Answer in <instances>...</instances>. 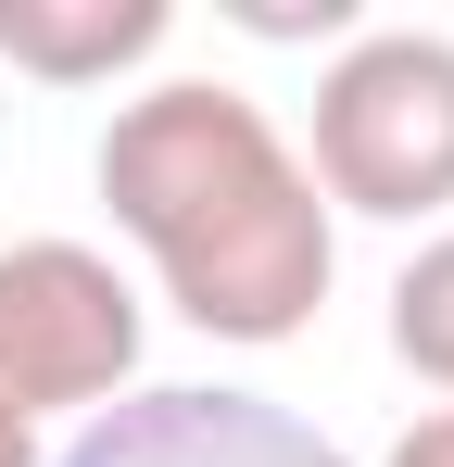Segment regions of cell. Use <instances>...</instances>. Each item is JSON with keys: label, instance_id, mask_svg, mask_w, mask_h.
Segmentation results:
<instances>
[{"label": "cell", "instance_id": "obj_1", "mask_svg": "<svg viewBox=\"0 0 454 467\" xmlns=\"http://www.w3.org/2000/svg\"><path fill=\"white\" fill-rule=\"evenodd\" d=\"M101 202L164 265V304L202 341H291L328 304V202L303 152L240 88H151L101 127Z\"/></svg>", "mask_w": 454, "mask_h": 467}, {"label": "cell", "instance_id": "obj_2", "mask_svg": "<svg viewBox=\"0 0 454 467\" xmlns=\"http://www.w3.org/2000/svg\"><path fill=\"white\" fill-rule=\"evenodd\" d=\"M354 215H442L454 202V38H354L315 88V164Z\"/></svg>", "mask_w": 454, "mask_h": 467}, {"label": "cell", "instance_id": "obj_3", "mask_svg": "<svg viewBox=\"0 0 454 467\" xmlns=\"http://www.w3.org/2000/svg\"><path fill=\"white\" fill-rule=\"evenodd\" d=\"M139 367V291L88 240H13L0 253V417L38 404H114Z\"/></svg>", "mask_w": 454, "mask_h": 467}, {"label": "cell", "instance_id": "obj_4", "mask_svg": "<svg viewBox=\"0 0 454 467\" xmlns=\"http://www.w3.org/2000/svg\"><path fill=\"white\" fill-rule=\"evenodd\" d=\"M64 467H354V455L253 391H139V404H101L64 442Z\"/></svg>", "mask_w": 454, "mask_h": 467}, {"label": "cell", "instance_id": "obj_5", "mask_svg": "<svg viewBox=\"0 0 454 467\" xmlns=\"http://www.w3.org/2000/svg\"><path fill=\"white\" fill-rule=\"evenodd\" d=\"M0 51L51 88H88L114 64H139V51H164V0H13Z\"/></svg>", "mask_w": 454, "mask_h": 467}, {"label": "cell", "instance_id": "obj_6", "mask_svg": "<svg viewBox=\"0 0 454 467\" xmlns=\"http://www.w3.org/2000/svg\"><path fill=\"white\" fill-rule=\"evenodd\" d=\"M391 354L429 391H454V240H429V253L391 278Z\"/></svg>", "mask_w": 454, "mask_h": 467}, {"label": "cell", "instance_id": "obj_7", "mask_svg": "<svg viewBox=\"0 0 454 467\" xmlns=\"http://www.w3.org/2000/svg\"><path fill=\"white\" fill-rule=\"evenodd\" d=\"M391 467H454V404H442V417H417V430L391 442Z\"/></svg>", "mask_w": 454, "mask_h": 467}, {"label": "cell", "instance_id": "obj_8", "mask_svg": "<svg viewBox=\"0 0 454 467\" xmlns=\"http://www.w3.org/2000/svg\"><path fill=\"white\" fill-rule=\"evenodd\" d=\"M0 467H38V442H26V430H13V417H0Z\"/></svg>", "mask_w": 454, "mask_h": 467}]
</instances>
